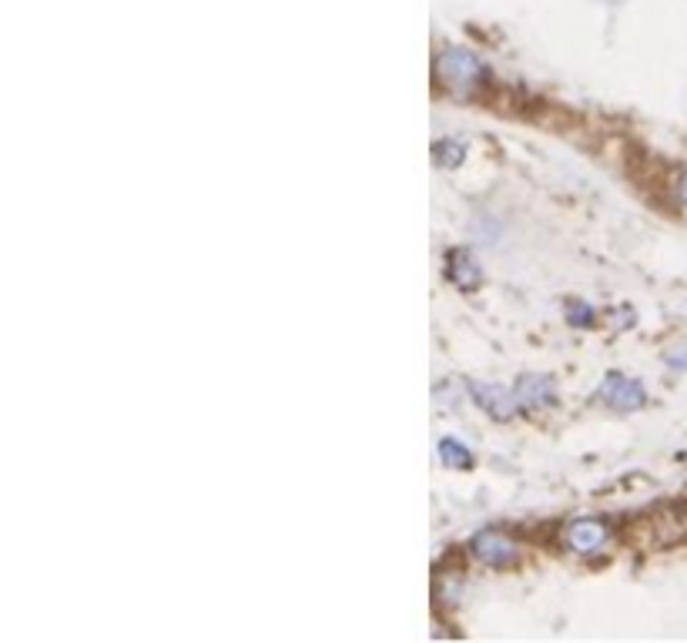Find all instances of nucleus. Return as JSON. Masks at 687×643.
<instances>
[{
    "label": "nucleus",
    "instance_id": "nucleus-5",
    "mask_svg": "<svg viewBox=\"0 0 687 643\" xmlns=\"http://www.w3.org/2000/svg\"><path fill=\"white\" fill-rule=\"evenodd\" d=\"M473 392H476V399H480V406L490 412V416L496 419H510L513 412H517V392H510L507 389H500V386H480V382H473Z\"/></svg>",
    "mask_w": 687,
    "mask_h": 643
},
{
    "label": "nucleus",
    "instance_id": "nucleus-8",
    "mask_svg": "<svg viewBox=\"0 0 687 643\" xmlns=\"http://www.w3.org/2000/svg\"><path fill=\"white\" fill-rule=\"evenodd\" d=\"M440 456H443V463L453 466V469H466V466L473 463L470 449H466L463 443H456V439H443V443H440Z\"/></svg>",
    "mask_w": 687,
    "mask_h": 643
},
{
    "label": "nucleus",
    "instance_id": "nucleus-4",
    "mask_svg": "<svg viewBox=\"0 0 687 643\" xmlns=\"http://www.w3.org/2000/svg\"><path fill=\"white\" fill-rule=\"evenodd\" d=\"M567 543L574 546L577 553H597L600 546L607 543V530L600 520H577L567 530Z\"/></svg>",
    "mask_w": 687,
    "mask_h": 643
},
{
    "label": "nucleus",
    "instance_id": "nucleus-9",
    "mask_svg": "<svg viewBox=\"0 0 687 643\" xmlns=\"http://www.w3.org/2000/svg\"><path fill=\"white\" fill-rule=\"evenodd\" d=\"M436 161H440L443 168H456L463 161V145H456V141H440V145H436Z\"/></svg>",
    "mask_w": 687,
    "mask_h": 643
},
{
    "label": "nucleus",
    "instance_id": "nucleus-2",
    "mask_svg": "<svg viewBox=\"0 0 687 643\" xmlns=\"http://www.w3.org/2000/svg\"><path fill=\"white\" fill-rule=\"evenodd\" d=\"M600 399H604L607 406H614V409L631 412V409H641L647 396H644L641 382L620 376V372H610V376L600 382Z\"/></svg>",
    "mask_w": 687,
    "mask_h": 643
},
{
    "label": "nucleus",
    "instance_id": "nucleus-1",
    "mask_svg": "<svg viewBox=\"0 0 687 643\" xmlns=\"http://www.w3.org/2000/svg\"><path fill=\"white\" fill-rule=\"evenodd\" d=\"M483 64L480 57L470 51H460V47H450L436 57V81L443 84L446 91H453L456 98H466L483 84Z\"/></svg>",
    "mask_w": 687,
    "mask_h": 643
},
{
    "label": "nucleus",
    "instance_id": "nucleus-6",
    "mask_svg": "<svg viewBox=\"0 0 687 643\" xmlns=\"http://www.w3.org/2000/svg\"><path fill=\"white\" fill-rule=\"evenodd\" d=\"M517 402L527 409L547 406V402H553V382L547 376H523L517 382Z\"/></svg>",
    "mask_w": 687,
    "mask_h": 643
},
{
    "label": "nucleus",
    "instance_id": "nucleus-3",
    "mask_svg": "<svg viewBox=\"0 0 687 643\" xmlns=\"http://www.w3.org/2000/svg\"><path fill=\"white\" fill-rule=\"evenodd\" d=\"M473 553L480 556L486 566H510L517 560V543L507 540L503 533H493V530H483L473 536Z\"/></svg>",
    "mask_w": 687,
    "mask_h": 643
},
{
    "label": "nucleus",
    "instance_id": "nucleus-10",
    "mask_svg": "<svg viewBox=\"0 0 687 643\" xmlns=\"http://www.w3.org/2000/svg\"><path fill=\"white\" fill-rule=\"evenodd\" d=\"M677 191H681V201H684V205H687V175L681 178V188H677Z\"/></svg>",
    "mask_w": 687,
    "mask_h": 643
},
{
    "label": "nucleus",
    "instance_id": "nucleus-7",
    "mask_svg": "<svg viewBox=\"0 0 687 643\" xmlns=\"http://www.w3.org/2000/svg\"><path fill=\"white\" fill-rule=\"evenodd\" d=\"M450 278L466 292H473L476 285H480V268H476L470 252H453L450 255Z\"/></svg>",
    "mask_w": 687,
    "mask_h": 643
}]
</instances>
